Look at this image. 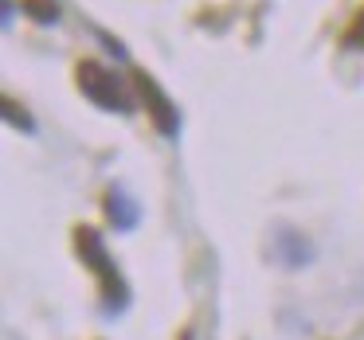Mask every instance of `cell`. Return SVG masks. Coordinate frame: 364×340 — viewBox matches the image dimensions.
<instances>
[{
  "mask_svg": "<svg viewBox=\"0 0 364 340\" xmlns=\"http://www.w3.org/2000/svg\"><path fill=\"white\" fill-rule=\"evenodd\" d=\"M75 75H79L82 94H87L90 102H98L102 110H114V114H129V110H134V98H129V90L122 87V79H118V75H110L106 67L82 63Z\"/></svg>",
  "mask_w": 364,
  "mask_h": 340,
  "instance_id": "1",
  "label": "cell"
},
{
  "mask_svg": "<svg viewBox=\"0 0 364 340\" xmlns=\"http://www.w3.org/2000/svg\"><path fill=\"white\" fill-rule=\"evenodd\" d=\"M75 243H79V254H82V258H87L90 266L98 270V282H102L106 301H110V305H122V301H126V285H122V274L114 270V262H110V254H106L98 231L79 227V231H75Z\"/></svg>",
  "mask_w": 364,
  "mask_h": 340,
  "instance_id": "2",
  "label": "cell"
},
{
  "mask_svg": "<svg viewBox=\"0 0 364 340\" xmlns=\"http://www.w3.org/2000/svg\"><path fill=\"white\" fill-rule=\"evenodd\" d=\"M134 82H137V87H141V98H145V102H149V110L157 114V126L165 129V133H176V110H173V106L165 102V94H161V87H157V82L149 79V75H141V71L134 75Z\"/></svg>",
  "mask_w": 364,
  "mask_h": 340,
  "instance_id": "3",
  "label": "cell"
},
{
  "mask_svg": "<svg viewBox=\"0 0 364 340\" xmlns=\"http://www.w3.org/2000/svg\"><path fill=\"white\" fill-rule=\"evenodd\" d=\"M106 207H110V219L118 223V227H129V223H134V204H129V199L122 196L118 188L106 196Z\"/></svg>",
  "mask_w": 364,
  "mask_h": 340,
  "instance_id": "4",
  "label": "cell"
},
{
  "mask_svg": "<svg viewBox=\"0 0 364 340\" xmlns=\"http://www.w3.org/2000/svg\"><path fill=\"white\" fill-rule=\"evenodd\" d=\"M345 43H348V48H364V12H356V20L348 24Z\"/></svg>",
  "mask_w": 364,
  "mask_h": 340,
  "instance_id": "5",
  "label": "cell"
},
{
  "mask_svg": "<svg viewBox=\"0 0 364 340\" xmlns=\"http://www.w3.org/2000/svg\"><path fill=\"white\" fill-rule=\"evenodd\" d=\"M32 12H36V16H40V20H51V16H55V12L48 9V4H32Z\"/></svg>",
  "mask_w": 364,
  "mask_h": 340,
  "instance_id": "6",
  "label": "cell"
}]
</instances>
